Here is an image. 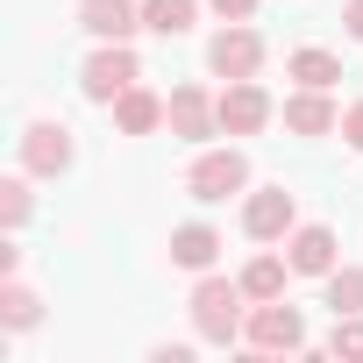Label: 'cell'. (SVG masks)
<instances>
[{"label":"cell","mask_w":363,"mask_h":363,"mask_svg":"<svg viewBox=\"0 0 363 363\" xmlns=\"http://www.w3.org/2000/svg\"><path fill=\"white\" fill-rule=\"evenodd\" d=\"M207 65H214L221 79H257V65H264V36L242 29V22H228V29L207 43Z\"/></svg>","instance_id":"5"},{"label":"cell","mask_w":363,"mask_h":363,"mask_svg":"<svg viewBox=\"0 0 363 363\" xmlns=\"http://www.w3.org/2000/svg\"><path fill=\"white\" fill-rule=\"evenodd\" d=\"M285 128H292V135H328V128H342V114H335V100H328L320 86H299V93L285 100Z\"/></svg>","instance_id":"12"},{"label":"cell","mask_w":363,"mask_h":363,"mask_svg":"<svg viewBox=\"0 0 363 363\" xmlns=\"http://www.w3.org/2000/svg\"><path fill=\"white\" fill-rule=\"evenodd\" d=\"M193 0H143V29H157V36H186L193 29Z\"/></svg>","instance_id":"16"},{"label":"cell","mask_w":363,"mask_h":363,"mask_svg":"<svg viewBox=\"0 0 363 363\" xmlns=\"http://www.w3.org/2000/svg\"><path fill=\"white\" fill-rule=\"evenodd\" d=\"M0 221H8V228L29 221V186H22V178H8V186H0Z\"/></svg>","instance_id":"21"},{"label":"cell","mask_w":363,"mask_h":363,"mask_svg":"<svg viewBox=\"0 0 363 363\" xmlns=\"http://www.w3.org/2000/svg\"><path fill=\"white\" fill-rule=\"evenodd\" d=\"M285 72H292L299 86H320V93H328V86L342 79V57H335V50H313V43H306V50H292V57H285Z\"/></svg>","instance_id":"15"},{"label":"cell","mask_w":363,"mask_h":363,"mask_svg":"<svg viewBox=\"0 0 363 363\" xmlns=\"http://www.w3.org/2000/svg\"><path fill=\"white\" fill-rule=\"evenodd\" d=\"M342 22H349V36L363 43V0H349V8H342Z\"/></svg>","instance_id":"24"},{"label":"cell","mask_w":363,"mask_h":363,"mask_svg":"<svg viewBox=\"0 0 363 363\" xmlns=\"http://www.w3.org/2000/svg\"><path fill=\"white\" fill-rule=\"evenodd\" d=\"M0 313H8V328H36V313H43V299L29 292V285H0Z\"/></svg>","instance_id":"19"},{"label":"cell","mask_w":363,"mask_h":363,"mask_svg":"<svg viewBox=\"0 0 363 363\" xmlns=\"http://www.w3.org/2000/svg\"><path fill=\"white\" fill-rule=\"evenodd\" d=\"M242 342H250L257 356H292V349H306V320H299V306H285V299H257V313L242 320Z\"/></svg>","instance_id":"2"},{"label":"cell","mask_w":363,"mask_h":363,"mask_svg":"<svg viewBox=\"0 0 363 363\" xmlns=\"http://www.w3.org/2000/svg\"><path fill=\"white\" fill-rule=\"evenodd\" d=\"M342 135H349V150H363V100L342 114Z\"/></svg>","instance_id":"23"},{"label":"cell","mask_w":363,"mask_h":363,"mask_svg":"<svg viewBox=\"0 0 363 363\" xmlns=\"http://www.w3.org/2000/svg\"><path fill=\"white\" fill-rule=\"evenodd\" d=\"M207 8H214L221 22H250V15H257V0H207Z\"/></svg>","instance_id":"22"},{"label":"cell","mask_w":363,"mask_h":363,"mask_svg":"<svg viewBox=\"0 0 363 363\" xmlns=\"http://www.w3.org/2000/svg\"><path fill=\"white\" fill-rule=\"evenodd\" d=\"M242 228H250L257 242H278V235H292V228H299V207H292V193H285V186H264V193H250V200H242Z\"/></svg>","instance_id":"6"},{"label":"cell","mask_w":363,"mask_h":363,"mask_svg":"<svg viewBox=\"0 0 363 363\" xmlns=\"http://www.w3.org/2000/svg\"><path fill=\"white\" fill-rule=\"evenodd\" d=\"M328 349H335V356H363V313H335Z\"/></svg>","instance_id":"20"},{"label":"cell","mask_w":363,"mask_h":363,"mask_svg":"<svg viewBox=\"0 0 363 363\" xmlns=\"http://www.w3.org/2000/svg\"><path fill=\"white\" fill-rule=\"evenodd\" d=\"M22 164H29L36 178L72 171V128H65V121H29V135H22Z\"/></svg>","instance_id":"8"},{"label":"cell","mask_w":363,"mask_h":363,"mask_svg":"<svg viewBox=\"0 0 363 363\" xmlns=\"http://www.w3.org/2000/svg\"><path fill=\"white\" fill-rule=\"evenodd\" d=\"M328 306L335 313H363V271L356 264H335L328 271Z\"/></svg>","instance_id":"18"},{"label":"cell","mask_w":363,"mask_h":363,"mask_svg":"<svg viewBox=\"0 0 363 363\" xmlns=\"http://www.w3.org/2000/svg\"><path fill=\"white\" fill-rule=\"evenodd\" d=\"M285 250H292V271H299V278H328V271H335V228H320V221L292 228Z\"/></svg>","instance_id":"11"},{"label":"cell","mask_w":363,"mask_h":363,"mask_svg":"<svg viewBox=\"0 0 363 363\" xmlns=\"http://www.w3.org/2000/svg\"><path fill=\"white\" fill-rule=\"evenodd\" d=\"M250 186V157L242 150H207L193 171H186V193L193 200H228V193H242Z\"/></svg>","instance_id":"4"},{"label":"cell","mask_w":363,"mask_h":363,"mask_svg":"<svg viewBox=\"0 0 363 363\" xmlns=\"http://www.w3.org/2000/svg\"><path fill=\"white\" fill-rule=\"evenodd\" d=\"M242 278H200L193 285V328H200V342H214V349H228L235 335H242Z\"/></svg>","instance_id":"1"},{"label":"cell","mask_w":363,"mask_h":363,"mask_svg":"<svg viewBox=\"0 0 363 363\" xmlns=\"http://www.w3.org/2000/svg\"><path fill=\"white\" fill-rule=\"evenodd\" d=\"M164 107H171V135H186V143L221 135V100H207V86H178Z\"/></svg>","instance_id":"7"},{"label":"cell","mask_w":363,"mask_h":363,"mask_svg":"<svg viewBox=\"0 0 363 363\" xmlns=\"http://www.w3.org/2000/svg\"><path fill=\"white\" fill-rule=\"evenodd\" d=\"M135 79H143L135 50H128V43H100V50L86 57V72H79V93H86V100H100V107H114Z\"/></svg>","instance_id":"3"},{"label":"cell","mask_w":363,"mask_h":363,"mask_svg":"<svg viewBox=\"0 0 363 363\" xmlns=\"http://www.w3.org/2000/svg\"><path fill=\"white\" fill-rule=\"evenodd\" d=\"M79 29H93L100 43H128L143 29V8L135 0H79Z\"/></svg>","instance_id":"10"},{"label":"cell","mask_w":363,"mask_h":363,"mask_svg":"<svg viewBox=\"0 0 363 363\" xmlns=\"http://www.w3.org/2000/svg\"><path fill=\"white\" fill-rule=\"evenodd\" d=\"M214 257H221V235H214L207 221L171 228V264H178V271H214Z\"/></svg>","instance_id":"13"},{"label":"cell","mask_w":363,"mask_h":363,"mask_svg":"<svg viewBox=\"0 0 363 363\" xmlns=\"http://www.w3.org/2000/svg\"><path fill=\"white\" fill-rule=\"evenodd\" d=\"M285 271H292V257H257L242 271V292L250 299H285Z\"/></svg>","instance_id":"17"},{"label":"cell","mask_w":363,"mask_h":363,"mask_svg":"<svg viewBox=\"0 0 363 363\" xmlns=\"http://www.w3.org/2000/svg\"><path fill=\"white\" fill-rule=\"evenodd\" d=\"M157 121H171V107H164L157 93H143V86H128V93L114 100V128H121V135H150Z\"/></svg>","instance_id":"14"},{"label":"cell","mask_w":363,"mask_h":363,"mask_svg":"<svg viewBox=\"0 0 363 363\" xmlns=\"http://www.w3.org/2000/svg\"><path fill=\"white\" fill-rule=\"evenodd\" d=\"M271 121V93L257 86V79H228V93H221V128L228 135H257Z\"/></svg>","instance_id":"9"}]
</instances>
